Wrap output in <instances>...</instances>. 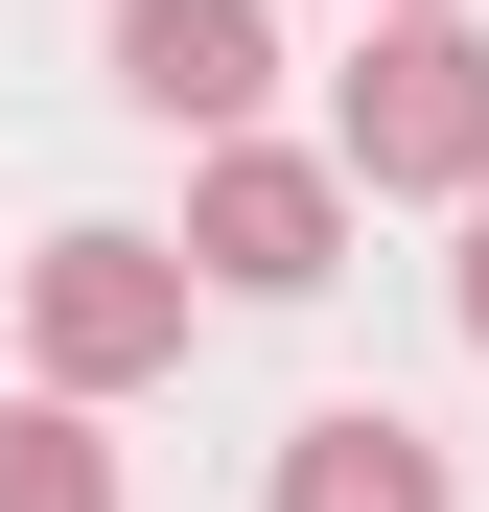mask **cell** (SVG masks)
<instances>
[{
  "label": "cell",
  "instance_id": "obj_1",
  "mask_svg": "<svg viewBox=\"0 0 489 512\" xmlns=\"http://www.w3.org/2000/svg\"><path fill=\"white\" fill-rule=\"evenodd\" d=\"M326 163H350L373 210H466L489 187V24L466 0H373L350 94H326Z\"/></svg>",
  "mask_w": 489,
  "mask_h": 512
},
{
  "label": "cell",
  "instance_id": "obj_2",
  "mask_svg": "<svg viewBox=\"0 0 489 512\" xmlns=\"http://www.w3.org/2000/svg\"><path fill=\"white\" fill-rule=\"evenodd\" d=\"M187 233H47L24 256V350H47V396H140V373H187Z\"/></svg>",
  "mask_w": 489,
  "mask_h": 512
},
{
  "label": "cell",
  "instance_id": "obj_3",
  "mask_svg": "<svg viewBox=\"0 0 489 512\" xmlns=\"http://www.w3.org/2000/svg\"><path fill=\"white\" fill-rule=\"evenodd\" d=\"M350 210H373V187H350L326 140H257V117H233V140L187 163V280H210V303H303L326 256H350Z\"/></svg>",
  "mask_w": 489,
  "mask_h": 512
},
{
  "label": "cell",
  "instance_id": "obj_4",
  "mask_svg": "<svg viewBox=\"0 0 489 512\" xmlns=\"http://www.w3.org/2000/svg\"><path fill=\"white\" fill-rule=\"evenodd\" d=\"M117 94L163 140H233V117L280 94V24H257V0H117Z\"/></svg>",
  "mask_w": 489,
  "mask_h": 512
},
{
  "label": "cell",
  "instance_id": "obj_5",
  "mask_svg": "<svg viewBox=\"0 0 489 512\" xmlns=\"http://www.w3.org/2000/svg\"><path fill=\"white\" fill-rule=\"evenodd\" d=\"M280 512H466V489H443V443H420V419H373V396H326L303 443H280Z\"/></svg>",
  "mask_w": 489,
  "mask_h": 512
},
{
  "label": "cell",
  "instance_id": "obj_6",
  "mask_svg": "<svg viewBox=\"0 0 489 512\" xmlns=\"http://www.w3.org/2000/svg\"><path fill=\"white\" fill-rule=\"evenodd\" d=\"M0 512H117V443H94V396H0Z\"/></svg>",
  "mask_w": 489,
  "mask_h": 512
},
{
  "label": "cell",
  "instance_id": "obj_7",
  "mask_svg": "<svg viewBox=\"0 0 489 512\" xmlns=\"http://www.w3.org/2000/svg\"><path fill=\"white\" fill-rule=\"evenodd\" d=\"M443 303H466V350H489V187H466V280H443Z\"/></svg>",
  "mask_w": 489,
  "mask_h": 512
}]
</instances>
